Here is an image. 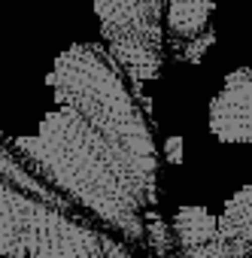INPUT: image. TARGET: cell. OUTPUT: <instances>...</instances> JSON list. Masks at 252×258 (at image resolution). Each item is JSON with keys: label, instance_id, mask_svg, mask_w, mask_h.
<instances>
[{"label": "cell", "instance_id": "12", "mask_svg": "<svg viewBox=\"0 0 252 258\" xmlns=\"http://www.w3.org/2000/svg\"><path fill=\"white\" fill-rule=\"evenodd\" d=\"M164 152H167V161L170 164H179L182 161V140L179 137H170L167 146H164Z\"/></svg>", "mask_w": 252, "mask_h": 258}, {"label": "cell", "instance_id": "8", "mask_svg": "<svg viewBox=\"0 0 252 258\" xmlns=\"http://www.w3.org/2000/svg\"><path fill=\"white\" fill-rule=\"evenodd\" d=\"M216 0H167V28L179 40H195L207 31Z\"/></svg>", "mask_w": 252, "mask_h": 258}, {"label": "cell", "instance_id": "2", "mask_svg": "<svg viewBox=\"0 0 252 258\" xmlns=\"http://www.w3.org/2000/svg\"><path fill=\"white\" fill-rule=\"evenodd\" d=\"M49 85L61 106L76 109L97 134L121 155H128L146 176H155L158 158L149 124L140 115L131 91L124 88L115 61L91 43L70 46L49 73Z\"/></svg>", "mask_w": 252, "mask_h": 258}, {"label": "cell", "instance_id": "5", "mask_svg": "<svg viewBox=\"0 0 252 258\" xmlns=\"http://www.w3.org/2000/svg\"><path fill=\"white\" fill-rule=\"evenodd\" d=\"M161 10L164 0H94V13L109 43L140 40L161 49Z\"/></svg>", "mask_w": 252, "mask_h": 258}, {"label": "cell", "instance_id": "6", "mask_svg": "<svg viewBox=\"0 0 252 258\" xmlns=\"http://www.w3.org/2000/svg\"><path fill=\"white\" fill-rule=\"evenodd\" d=\"M216 234L252 249V185H243L228 198L225 213L216 216Z\"/></svg>", "mask_w": 252, "mask_h": 258}, {"label": "cell", "instance_id": "1", "mask_svg": "<svg viewBox=\"0 0 252 258\" xmlns=\"http://www.w3.org/2000/svg\"><path fill=\"white\" fill-rule=\"evenodd\" d=\"M16 143L79 204L131 237L143 234L137 213L155 198V176H146L76 109L61 106L49 112L37 137H19Z\"/></svg>", "mask_w": 252, "mask_h": 258}, {"label": "cell", "instance_id": "11", "mask_svg": "<svg viewBox=\"0 0 252 258\" xmlns=\"http://www.w3.org/2000/svg\"><path fill=\"white\" fill-rule=\"evenodd\" d=\"M0 255H13V258H25V246H22V237L13 225V219L4 213L0 207Z\"/></svg>", "mask_w": 252, "mask_h": 258}, {"label": "cell", "instance_id": "7", "mask_svg": "<svg viewBox=\"0 0 252 258\" xmlns=\"http://www.w3.org/2000/svg\"><path fill=\"white\" fill-rule=\"evenodd\" d=\"M115 67H124L134 79H155L161 70V49L140 40H115L109 43Z\"/></svg>", "mask_w": 252, "mask_h": 258}, {"label": "cell", "instance_id": "10", "mask_svg": "<svg viewBox=\"0 0 252 258\" xmlns=\"http://www.w3.org/2000/svg\"><path fill=\"white\" fill-rule=\"evenodd\" d=\"M185 258H249L252 249H246L243 243H234V240H225V237H213L210 243L204 246H195V249H182Z\"/></svg>", "mask_w": 252, "mask_h": 258}, {"label": "cell", "instance_id": "4", "mask_svg": "<svg viewBox=\"0 0 252 258\" xmlns=\"http://www.w3.org/2000/svg\"><path fill=\"white\" fill-rule=\"evenodd\" d=\"M207 124L219 143H252V67L225 76L222 91L210 100Z\"/></svg>", "mask_w": 252, "mask_h": 258}, {"label": "cell", "instance_id": "9", "mask_svg": "<svg viewBox=\"0 0 252 258\" xmlns=\"http://www.w3.org/2000/svg\"><path fill=\"white\" fill-rule=\"evenodd\" d=\"M173 231L182 249L204 246L216 237V216L207 213L204 207H179L173 216Z\"/></svg>", "mask_w": 252, "mask_h": 258}, {"label": "cell", "instance_id": "3", "mask_svg": "<svg viewBox=\"0 0 252 258\" xmlns=\"http://www.w3.org/2000/svg\"><path fill=\"white\" fill-rule=\"evenodd\" d=\"M0 207L13 219L25 255L31 258H103V243L97 234L67 222L43 204L16 195L13 188L0 185Z\"/></svg>", "mask_w": 252, "mask_h": 258}]
</instances>
